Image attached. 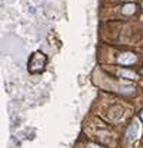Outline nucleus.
I'll return each mask as SVG.
<instances>
[{
    "instance_id": "1",
    "label": "nucleus",
    "mask_w": 143,
    "mask_h": 148,
    "mask_svg": "<svg viewBox=\"0 0 143 148\" xmlns=\"http://www.w3.org/2000/svg\"><path fill=\"white\" fill-rule=\"evenodd\" d=\"M46 61H48L46 55L43 52H41V51H36V52H33L30 55V58L28 61V70L30 73H41L45 68Z\"/></svg>"
},
{
    "instance_id": "2",
    "label": "nucleus",
    "mask_w": 143,
    "mask_h": 148,
    "mask_svg": "<svg viewBox=\"0 0 143 148\" xmlns=\"http://www.w3.org/2000/svg\"><path fill=\"white\" fill-rule=\"evenodd\" d=\"M136 60H137L136 55L131 54V52H126V54H121V55L119 57V62H120L121 65H130V64H134Z\"/></svg>"
},
{
    "instance_id": "3",
    "label": "nucleus",
    "mask_w": 143,
    "mask_h": 148,
    "mask_svg": "<svg viewBox=\"0 0 143 148\" xmlns=\"http://www.w3.org/2000/svg\"><path fill=\"white\" fill-rule=\"evenodd\" d=\"M136 135H137V123L133 122V123L129 126V129H127V141H129V142L134 141V139H136Z\"/></svg>"
},
{
    "instance_id": "4",
    "label": "nucleus",
    "mask_w": 143,
    "mask_h": 148,
    "mask_svg": "<svg viewBox=\"0 0 143 148\" xmlns=\"http://www.w3.org/2000/svg\"><path fill=\"white\" fill-rule=\"evenodd\" d=\"M119 74H120V77H121V79H131V80H133V79L137 77V76H136V73H133V71H127V70H121Z\"/></svg>"
},
{
    "instance_id": "5",
    "label": "nucleus",
    "mask_w": 143,
    "mask_h": 148,
    "mask_svg": "<svg viewBox=\"0 0 143 148\" xmlns=\"http://www.w3.org/2000/svg\"><path fill=\"white\" fill-rule=\"evenodd\" d=\"M134 10H136V6H134V5H126L121 12H123L124 15H131V13H134Z\"/></svg>"
},
{
    "instance_id": "6",
    "label": "nucleus",
    "mask_w": 143,
    "mask_h": 148,
    "mask_svg": "<svg viewBox=\"0 0 143 148\" xmlns=\"http://www.w3.org/2000/svg\"><path fill=\"white\" fill-rule=\"evenodd\" d=\"M90 148H97V147H93V145H91V147H90Z\"/></svg>"
}]
</instances>
